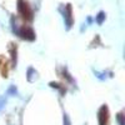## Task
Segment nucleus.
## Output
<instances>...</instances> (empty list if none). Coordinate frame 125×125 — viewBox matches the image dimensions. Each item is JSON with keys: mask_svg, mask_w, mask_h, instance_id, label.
<instances>
[{"mask_svg": "<svg viewBox=\"0 0 125 125\" xmlns=\"http://www.w3.org/2000/svg\"><path fill=\"white\" fill-rule=\"evenodd\" d=\"M16 35H19L23 40H26V41H34L35 40V33H34L33 28H30V26H21V28H19Z\"/></svg>", "mask_w": 125, "mask_h": 125, "instance_id": "f03ea898", "label": "nucleus"}, {"mask_svg": "<svg viewBox=\"0 0 125 125\" xmlns=\"http://www.w3.org/2000/svg\"><path fill=\"white\" fill-rule=\"evenodd\" d=\"M62 16H64V23L66 30H69L73 24H74V19H73V8L70 4L64 5V10H62Z\"/></svg>", "mask_w": 125, "mask_h": 125, "instance_id": "7ed1b4c3", "label": "nucleus"}, {"mask_svg": "<svg viewBox=\"0 0 125 125\" xmlns=\"http://www.w3.org/2000/svg\"><path fill=\"white\" fill-rule=\"evenodd\" d=\"M116 120H118L119 125H125V119H124V114L123 113H119L116 115Z\"/></svg>", "mask_w": 125, "mask_h": 125, "instance_id": "6e6552de", "label": "nucleus"}, {"mask_svg": "<svg viewBox=\"0 0 125 125\" xmlns=\"http://www.w3.org/2000/svg\"><path fill=\"white\" fill-rule=\"evenodd\" d=\"M10 51H11V58H13V66H16V46H11Z\"/></svg>", "mask_w": 125, "mask_h": 125, "instance_id": "0eeeda50", "label": "nucleus"}, {"mask_svg": "<svg viewBox=\"0 0 125 125\" xmlns=\"http://www.w3.org/2000/svg\"><path fill=\"white\" fill-rule=\"evenodd\" d=\"M5 105V99H0V110H1Z\"/></svg>", "mask_w": 125, "mask_h": 125, "instance_id": "ddd939ff", "label": "nucleus"}, {"mask_svg": "<svg viewBox=\"0 0 125 125\" xmlns=\"http://www.w3.org/2000/svg\"><path fill=\"white\" fill-rule=\"evenodd\" d=\"M64 78H66V79H68L70 83H74V79H73V78H71V76L68 74V71H66V70H64Z\"/></svg>", "mask_w": 125, "mask_h": 125, "instance_id": "f8f14e48", "label": "nucleus"}, {"mask_svg": "<svg viewBox=\"0 0 125 125\" xmlns=\"http://www.w3.org/2000/svg\"><path fill=\"white\" fill-rule=\"evenodd\" d=\"M104 20H105V13H104V11H99L98 15L95 16L96 24H98V25H101V24L104 23Z\"/></svg>", "mask_w": 125, "mask_h": 125, "instance_id": "423d86ee", "label": "nucleus"}, {"mask_svg": "<svg viewBox=\"0 0 125 125\" xmlns=\"http://www.w3.org/2000/svg\"><path fill=\"white\" fill-rule=\"evenodd\" d=\"M64 125H71V123H70V119H69V116L66 115V114H64Z\"/></svg>", "mask_w": 125, "mask_h": 125, "instance_id": "9b49d317", "label": "nucleus"}, {"mask_svg": "<svg viewBox=\"0 0 125 125\" xmlns=\"http://www.w3.org/2000/svg\"><path fill=\"white\" fill-rule=\"evenodd\" d=\"M18 11L25 20H28V21H31L34 18L33 10H31L30 5L25 1V0H18Z\"/></svg>", "mask_w": 125, "mask_h": 125, "instance_id": "f257e3e1", "label": "nucleus"}, {"mask_svg": "<svg viewBox=\"0 0 125 125\" xmlns=\"http://www.w3.org/2000/svg\"><path fill=\"white\" fill-rule=\"evenodd\" d=\"M50 86H51V88H55V89H58V90H60L61 94H64V93H65V89H64V88H61L60 84H56V83H50Z\"/></svg>", "mask_w": 125, "mask_h": 125, "instance_id": "1a4fd4ad", "label": "nucleus"}, {"mask_svg": "<svg viewBox=\"0 0 125 125\" xmlns=\"http://www.w3.org/2000/svg\"><path fill=\"white\" fill-rule=\"evenodd\" d=\"M26 79H28L29 83H34V81L38 79V73H36V70L33 69V68H29V69H28V73H26Z\"/></svg>", "mask_w": 125, "mask_h": 125, "instance_id": "39448f33", "label": "nucleus"}, {"mask_svg": "<svg viewBox=\"0 0 125 125\" xmlns=\"http://www.w3.org/2000/svg\"><path fill=\"white\" fill-rule=\"evenodd\" d=\"M18 94V90H16V88L14 86V85H11L9 88V90H8V95H16Z\"/></svg>", "mask_w": 125, "mask_h": 125, "instance_id": "9d476101", "label": "nucleus"}, {"mask_svg": "<svg viewBox=\"0 0 125 125\" xmlns=\"http://www.w3.org/2000/svg\"><path fill=\"white\" fill-rule=\"evenodd\" d=\"M109 120V109L106 105H103L98 111V121L99 125H106Z\"/></svg>", "mask_w": 125, "mask_h": 125, "instance_id": "20e7f679", "label": "nucleus"}]
</instances>
